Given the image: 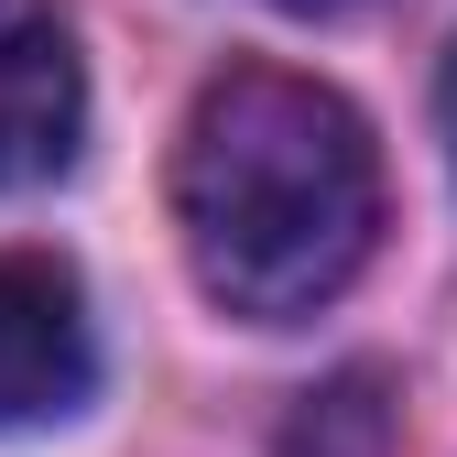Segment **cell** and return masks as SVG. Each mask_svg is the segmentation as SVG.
Instances as JSON below:
<instances>
[{
    "label": "cell",
    "mask_w": 457,
    "mask_h": 457,
    "mask_svg": "<svg viewBox=\"0 0 457 457\" xmlns=\"http://www.w3.org/2000/svg\"><path fill=\"white\" fill-rule=\"evenodd\" d=\"M272 457H392V381L381 370H337L283 414Z\"/></svg>",
    "instance_id": "cell-4"
},
{
    "label": "cell",
    "mask_w": 457,
    "mask_h": 457,
    "mask_svg": "<svg viewBox=\"0 0 457 457\" xmlns=\"http://www.w3.org/2000/svg\"><path fill=\"white\" fill-rule=\"evenodd\" d=\"M87 142V66L54 0H0V196L54 186Z\"/></svg>",
    "instance_id": "cell-3"
},
{
    "label": "cell",
    "mask_w": 457,
    "mask_h": 457,
    "mask_svg": "<svg viewBox=\"0 0 457 457\" xmlns=\"http://www.w3.org/2000/svg\"><path fill=\"white\" fill-rule=\"evenodd\" d=\"M98 392V327L66 251H0V436L66 425Z\"/></svg>",
    "instance_id": "cell-2"
},
{
    "label": "cell",
    "mask_w": 457,
    "mask_h": 457,
    "mask_svg": "<svg viewBox=\"0 0 457 457\" xmlns=\"http://www.w3.org/2000/svg\"><path fill=\"white\" fill-rule=\"evenodd\" d=\"M272 12H349V0H272Z\"/></svg>",
    "instance_id": "cell-6"
},
{
    "label": "cell",
    "mask_w": 457,
    "mask_h": 457,
    "mask_svg": "<svg viewBox=\"0 0 457 457\" xmlns=\"http://www.w3.org/2000/svg\"><path fill=\"white\" fill-rule=\"evenodd\" d=\"M175 240L218 316L295 327L381 251V142L295 66H228L175 131Z\"/></svg>",
    "instance_id": "cell-1"
},
{
    "label": "cell",
    "mask_w": 457,
    "mask_h": 457,
    "mask_svg": "<svg viewBox=\"0 0 457 457\" xmlns=\"http://www.w3.org/2000/svg\"><path fill=\"white\" fill-rule=\"evenodd\" d=\"M436 131H446V163H457V44H446V66H436Z\"/></svg>",
    "instance_id": "cell-5"
}]
</instances>
